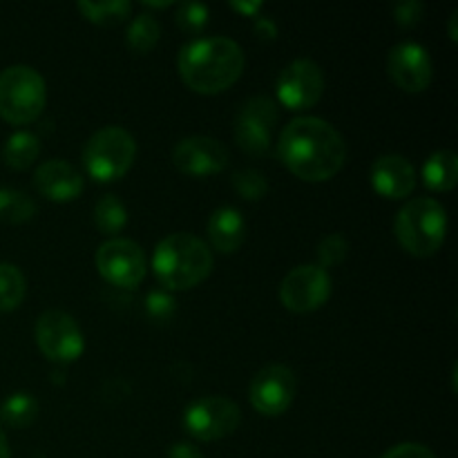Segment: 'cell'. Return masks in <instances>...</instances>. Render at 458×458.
Here are the masks:
<instances>
[{
	"instance_id": "cell-1",
	"label": "cell",
	"mask_w": 458,
	"mask_h": 458,
	"mask_svg": "<svg viewBox=\"0 0 458 458\" xmlns=\"http://www.w3.org/2000/svg\"><path fill=\"white\" fill-rule=\"evenodd\" d=\"M277 157L298 179L309 183L329 182L347 161L343 134L318 116H298L277 141Z\"/></svg>"
},
{
	"instance_id": "cell-2",
	"label": "cell",
	"mask_w": 458,
	"mask_h": 458,
	"mask_svg": "<svg viewBox=\"0 0 458 458\" xmlns=\"http://www.w3.org/2000/svg\"><path fill=\"white\" fill-rule=\"evenodd\" d=\"M244 63V52L235 40L226 36H210L183 45L177 58V70L192 92L213 97L240 81Z\"/></svg>"
},
{
	"instance_id": "cell-3",
	"label": "cell",
	"mask_w": 458,
	"mask_h": 458,
	"mask_svg": "<svg viewBox=\"0 0 458 458\" xmlns=\"http://www.w3.org/2000/svg\"><path fill=\"white\" fill-rule=\"evenodd\" d=\"M213 253L208 244L191 233H173L157 244L152 271L168 291H188L199 286L213 273Z\"/></svg>"
},
{
	"instance_id": "cell-4",
	"label": "cell",
	"mask_w": 458,
	"mask_h": 458,
	"mask_svg": "<svg viewBox=\"0 0 458 458\" xmlns=\"http://www.w3.org/2000/svg\"><path fill=\"white\" fill-rule=\"evenodd\" d=\"M398 244L414 258H432L445 244L447 213L441 201L432 197L410 199L394 222Z\"/></svg>"
},
{
	"instance_id": "cell-5",
	"label": "cell",
	"mask_w": 458,
	"mask_h": 458,
	"mask_svg": "<svg viewBox=\"0 0 458 458\" xmlns=\"http://www.w3.org/2000/svg\"><path fill=\"white\" fill-rule=\"evenodd\" d=\"M47 103L45 79L30 65H12L0 72V119L27 125L38 119Z\"/></svg>"
},
{
	"instance_id": "cell-6",
	"label": "cell",
	"mask_w": 458,
	"mask_h": 458,
	"mask_svg": "<svg viewBox=\"0 0 458 458\" xmlns=\"http://www.w3.org/2000/svg\"><path fill=\"white\" fill-rule=\"evenodd\" d=\"M137 159V141L128 130L107 125L97 130L83 148V168L94 182L110 183L128 174Z\"/></svg>"
},
{
	"instance_id": "cell-7",
	"label": "cell",
	"mask_w": 458,
	"mask_h": 458,
	"mask_svg": "<svg viewBox=\"0 0 458 458\" xmlns=\"http://www.w3.org/2000/svg\"><path fill=\"white\" fill-rule=\"evenodd\" d=\"M242 411L231 398L204 396L192 401L183 411V428L197 441H222L240 428Z\"/></svg>"
},
{
	"instance_id": "cell-8",
	"label": "cell",
	"mask_w": 458,
	"mask_h": 458,
	"mask_svg": "<svg viewBox=\"0 0 458 458\" xmlns=\"http://www.w3.org/2000/svg\"><path fill=\"white\" fill-rule=\"evenodd\" d=\"M97 271L107 284L119 289H134L148 271L146 253L141 246L125 237H112L97 249Z\"/></svg>"
},
{
	"instance_id": "cell-9",
	"label": "cell",
	"mask_w": 458,
	"mask_h": 458,
	"mask_svg": "<svg viewBox=\"0 0 458 458\" xmlns=\"http://www.w3.org/2000/svg\"><path fill=\"white\" fill-rule=\"evenodd\" d=\"M36 344L52 362H74L85 352V338L79 322L65 311H45L36 320Z\"/></svg>"
},
{
	"instance_id": "cell-10",
	"label": "cell",
	"mask_w": 458,
	"mask_h": 458,
	"mask_svg": "<svg viewBox=\"0 0 458 458\" xmlns=\"http://www.w3.org/2000/svg\"><path fill=\"white\" fill-rule=\"evenodd\" d=\"M277 123V106L268 97H253L242 103L235 119L237 146L250 157H264L271 150L273 125Z\"/></svg>"
},
{
	"instance_id": "cell-11",
	"label": "cell",
	"mask_w": 458,
	"mask_h": 458,
	"mask_svg": "<svg viewBox=\"0 0 458 458\" xmlns=\"http://www.w3.org/2000/svg\"><path fill=\"white\" fill-rule=\"evenodd\" d=\"M277 101L286 110H309L325 94V74L316 61L298 58L280 72L276 83Z\"/></svg>"
},
{
	"instance_id": "cell-12",
	"label": "cell",
	"mask_w": 458,
	"mask_h": 458,
	"mask_svg": "<svg viewBox=\"0 0 458 458\" xmlns=\"http://www.w3.org/2000/svg\"><path fill=\"white\" fill-rule=\"evenodd\" d=\"M298 380L291 367L267 365L253 376L249 387V401L262 416H282L295 401Z\"/></svg>"
},
{
	"instance_id": "cell-13",
	"label": "cell",
	"mask_w": 458,
	"mask_h": 458,
	"mask_svg": "<svg viewBox=\"0 0 458 458\" xmlns=\"http://www.w3.org/2000/svg\"><path fill=\"white\" fill-rule=\"evenodd\" d=\"M331 295V277L318 264H302L286 273L280 284V300L289 311L311 313L325 307Z\"/></svg>"
},
{
	"instance_id": "cell-14",
	"label": "cell",
	"mask_w": 458,
	"mask_h": 458,
	"mask_svg": "<svg viewBox=\"0 0 458 458\" xmlns=\"http://www.w3.org/2000/svg\"><path fill=\"white\" fill-rule=\"evenodd\" d=\"M387 74L405 92H425L434 79L432 56L419 43H398L387 54Z\"/></svg>"
},
{
	"instance_id": "cell-15",
	"label": "cell",
	"mask_w": 458,
	"mask_h": 458,
	"mask_svg": "<svg viewBox=\"0 0 458 458\" xmlns=\"http://www.w3.org/2000/svg\"><path fill=\"white\" fill-rule=\"evenodd\" d=\"M173 165L191 177H210L226 168L228 150L219 139L195 134L173 148Z\"/></svg>"
},
{
	"instance_id": "cell-16",
	"label": "cell",
	"mask_w": 458,
	"mask_h": 458,
	"mask_svg": "<svg viewBox=\"0 0 458 458\" xmlns=\"http://www.w3.org/2000/svg\"><path fill=\"white\" fill-rule=\"evenodd\" d=\"M371 186L385 199H405L416 188V170L403 155H380L371 165Z\"/></svg>"
},
{
	"instance_id": "cell-17",
	"label": "cell",
	"mask_w": 458,
	"mask_h": 458,
	"mask_svg": "<svg viewBox=\"0 0 458 458\" xmlns=\"http://www.w3.org/2000/svg\"><path fill=\"white\" fill-rule=\"evenodd\" d=\"M36 191L49 201L65 204L74 201L83 192V174L63 159H49L40 164L34 173Z\"/></svg>"
},
{
	"instance_id": "cell-18",
	"label": "cell",
	"mask_w": 458,
	"mask_h": 458,
	"mask_svg": "<svg viewBox=\"0 0 458 458\" xmlns=\"http://www.w3.org/2000/svg\"><path fill=\"white\" fill-rule=\"evenodd\" d=\"M208 240L217 253H237L246 240V222L240 210L233 206L215 210L208 219Z\"/></svg>"
},
{
	"instance_id": "cell-19",
	"label": "cell",
	"mask_w": 458,
	"mask_h": 458,
	"mask_svg": "<svg viewBox=\"0 0 458 458\" xmlns=\"http://www.w3.org/2000/svg\"><path fill=\"white\" fill-rule=\"evenodd\" d=\"M425 186L437 192L454 191L458 183V157L452 150H437L423 165Z\"/></svg>"
},
{
	"instance_id": "cell-20",
	"label": "cell",
	"mask_w": 458,
	"mask_h": 458,
	"mask_svg": "<svg viewBox=\"0 0 458 458\" xmlns=\"http://www.w3.org/2000/svg\"><path fill=\"white\" fill-rule=\"evenodd\" d=\"M40 155V141L36 134L21 130L7 139L3 148V161L12 170H27Z\"/></svg>"
},
{
	"instance_id": "cell-21",
	"label": "cell",
	"mask_w": 458,
	"mask_h": 458,
	"mask_svg": "<svg viewBox=\"0 0 458 458\" xmlns=\"http://www.w3.org/2000/svg\"><path fill=\"white\" fill-rule=\"evenodd\" d=\"M38 416V401L30 392H16L0 403V423L7 428H30Z\"/></svg>"
},
{
	"instance_id": "cell-22",
	"label": "cell",
	"mask_w": 458,
	"mask_h": 458,
	"mask_svg": "<svg viewBox=\"0 0 458 458\" xmlns=\"http://www.w3.org/2000/svg\"><path fill=\"white\" fill-rule=\"evenodd\" d=\"M76 9L81 12V16L88 18L89 22L98 27H116L130 18L132 13V3L128 0H107V3H83L76 4Z\"/></svg>"
},
{
	"instance_id": "cell-23",
	"label": "cell",
	"mask_w": 458,
	"mask_h": 458,
	"mask_svg": "<svg viewBox=\"0 0 458 458\" xmlns=\"http://www.w3.org/2000/svg\"><path fill=\"white\" fill-rule=\"evenodd\" d=\"M27 293V280L16 264L0 262V311H13L22 304Z\"/></svg>"
},
{
	"instance_id": "cell-24",
	"label": "cell",
	"mask_w": 458,
	"mask_h": 458,
	"mask_svg": "<svg viewBox=\"0 0 458 458\" xmlns=\"http://www.w3.org/2000/svg\"><path fill=\"white\" fill-rule=\"evenodd\" d=\"M36 215V204L16 188L0 186V222L25 224Z\"/></svg>"
},
{
	"instance_id": "cell-25",
	"label": "cell",
	"mask_w": 458,
	"mask_h": 458,
	"mask_svg": "<svg viewBox=\"0 0 458 458\" xmlns=\"http://www.w3.org/2000/svg\"><path fill=\"white\" fill-rule=\"evenodd\" d=\"M94 224L106 235H116L128 224V210L123 201L114 195H106L94 204Z\"/></svg>"
},
{
	"instance_id": "cell-26",
	"label": "cell",
	"mask_w": 458,
	"mask_h": 458,
	"mask_svg": "<svg viewBox=\"0 0 458 458\" xmlns=\"http://www.w3.org/2000/svg\"><path fill=\"white\" fill-rule=\"evenodd\" d=\"M159 21H157L155 16H150V13H139V16L132 18V22H130L125 40H128V47L132 49L134 54H148L157 43H159Z\"/></svg>"
},
{
	"instance_id": "cell-27",
	"label": "cell",
	"mask_w": 458,
	"mask_h": 458,
	"mask_svg": "<svg viewBox=\"0 0 458 458\" xmlns=\"http://www.w3.org/2000/svg\"><path fill=\"white\" fill-rule=\"evenodd\" d=\"M233 188H235L242 199L259 201L267 197L268 182L262 173H258L253 168H246L233 174Z\"/></svg>"
},
{
	"instance_id": "cell-28",
	"label": "cell",
	"mask_w": 458,
	"mask_h": 458,
	"mask_svg": "<svg viewBox=\"0 0 458 458\" xmlns=\"http://www.w3.org/2000/svg\"><path fill=\"white\" fill-rule=\"evenodd\" d=\"M208 18L210 9L199 3L179 4L177 13H174V21H177L179 30L186 31V34H199V31H204V27L208 25Z\"/></svg>"
},
{
	"instance_id": "cell-29",
	"label": "cell",
	"mask_w": 458,
	"mask_h": 458,
	"mask_svg": "<svg viewBox=\"0 0 458 458\" xmlns=\"http://www.w3.org/2000/svg\"><path fill=\"white\" fill-rule=\"evenodd\" d=\"M347 253H349V242L344 240V235H340V233H331V235H327L325 240L318 244V259H320L318 267L325 268V271L329 267H338V264L347 258Z\"/></svg>"
},
{
	"instance_id": "cell-30",
	"label": "cell",
	"mask_w": 458,
	"mask_h": 458,
	"mask_svg": "<svg viewBox=\"0 0 458 458\" xmlns=\"http://www.w3.org/2000/svg\"><path fill=\"white\" fill-rule=\"evenodd\" d=\"M174 298H170L165 291H152L146 298V311L152 320H168L174 316Z\"/></svg>"
},
{
	"instance_id": "cell-31",
	"label": "cell",
	"mask_w": 458,
	"mask_h": 458,
	"mask_svg": "<svg viewBox=\"0 0 458 458\" xmlns=\"http://www.w3.org/2000/svg\"><path fill=\"white\" fill-rule=\"evenodd\" d=\"M423 13H425V4L419 3V0H405V3L396 4V9H394V18H396L398 25L405 27V30L419 25Z\"/></svg>"
},
{
	"instance_id": "cell-32",
	"label": "cell",
	"mask_w": 458,
	"mask_h": 458,
	"mask_svg": "<svg viewBox=\"0 0 458 458\" xmlns=\"http://www.w3.org/2000/svg\"><path fill=\"white\" fill-rule=\"evenodd\" d=\"M380 458H437V454L423 443H401L385 452Z\"/></svg>"
},
{
	"instance_id": "cell-33",
	"label": "cell",
	"mask_w": 458,
	"mask_h": 458,
	"mask_svg": "<svg viewBox=\"0 0 458 458\" xmlns=\"http://www.w3.org/2000/svg\"><path fill=\"white\" fill-rule=\"evenodd\" d=\"M255 34L259 40H273L277 36L276 21L267 16H255Z\"/></svg>"
},
{
	"instance_id": "cell-34",
	"label": "cell",
	"mask_w": 458,
	"mask_h": 458,
	"mask_svg": "<svg viewBox=\"0 0 458 458\" xmlns=\"http://www.w3.org/2000/svg\"><path fill=\"white\" fill-rule=\"evenodd\" d=\"M165 458H204V454L195 445H191V443H177V445L170 447Z\"/></svg>"
},
{
	"instance_id": "cell-35",
	"label": "cell",
	"mask_w": 458,
	"mask_h": 458,
	"mask_svg": "<svg viewBox=\"0 0 458 458\" xmlns=\"http://www.w3.org/2000/svg\"><path fill=\"white\" fill-rule=\"evenodd\" d=\"M233 9H235V12H240V13H244V16H250V18H255L258 16V12H262V3H233L231 4Z\"/></svg>"
},
{
	"instance_id": "cell-36",
	"label": "cell",
	"mask_w": 458,
	"mask_h": 458,
	"mask_svg": "<svg viewBox=\"0 0 458 458\" xmlns=\"http://www.w3.org/2000/svg\"><path fill=\"white\" fill-rule=\"evenodd\" d=\"M0 458H12V450H9V441L4 432L0 429Z\"/></svg>"
},
{
	"instance_id": "cell-37",
	"label": "cell",
	"mask_w": 458,
	"mask_h": 458,
	"mask_svg": "<svg viewBox=\"0 0 458 458\" xmlns=\"http://www.w3.org/2000/svg\"><path fill=\"white\" fill-rule=\"evenodd\" d=\"M450 38L456 40V12L450 18Z\"/></svg>"
}]
</instances>
